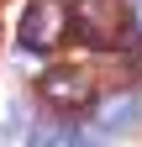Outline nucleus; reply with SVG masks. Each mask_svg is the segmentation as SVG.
I'll return each mask as SVG.
<instances>
[{"mask_svg":"<svg viewBox=\"0 0 142 147\" xmlns=\"http://www.w3.org/2000/svg\"><path fill=\"white\" fill-rule=\"evenodd\" d=\"M58 137H63V121H37V126L26 121V142L32 147H53Z\"/></svg>","mask_w":142,"mask_h":147,"instance_id":"nucleus-7","label":"nucleus"},{"mask_svg":"<svg viewBox=\"0 0 142 147\" xmlns=\"http://www.w3.org/2000/svg\"><path fill=\"white\" fill-rule=\"evenodd\" d=\"M37 95L53 105V110H84L95 100V79L84 68H47L37 79Z\"/></svg>","mask_w":142,"mask_h":147,"instance_id":"nucleus-3","label":"nucleus"},{"mask_svg":"<svg viewBox=\"0 0 142 147\" xmlns=\"http://www.w3.org/2000/svg\"><path fill=\"white\" fill-rule=\"evenodd\" d=\"M68 37V0H26L21 11V47L47 53Z\"/></svg>","mask_w":142,"mask_h":147,"instance_id":"nucleus-2","label":"nucleus"},{"mask_svg":"<svg viewBox=\"0 0 142 147\" xmlns=\"http://www.w3.org/2000/svg\"><path fill=\"white\" fill-rule=\"evenodd\" d=\"M21 131H26V110L16 105L11 95H0V142H5V137H21Z\"/></svg>","mask_w":142,"mask_h":147,"instance_id":"nucleus-5","label":"nucleus"},{"mask_svg":"<svg viewBox=\"0 0 142 147\" xmlns=\"http://www.w3.org/2000/svg\"><path fill=\"white\" fill-rule=\"evenodd\" d=\"M58 142H63V147H105V131H100L95 121H79V126H68Z\"/></svg>","mask_w":142,"mask_h":147,"instance_id":"nucleus-6","label":"nucleus"},{"mask_svg":"<svg viewBox=\"0 0 142 147\" xmlns=\"http://www.w3.org/2000/svg\"><path fill=\"white\" fill-rule=\"evenodd\" d=\"M132 32H142V5H137V16H132Z\"/></svg>","mask_w":142,"mask_h":147,"instance_id":"nucleus-8","label":"nucleus"},{"mask_svg":"<svg viewBox=\"0 0 142 147\" xmlns=\"http://www.w3.org/2000/svg\"><path fill=\"white\" fill-rule=\"evenodd\" d=\"M137 116H142V100L132 95V89H121V95H111V100H100V131L105 137H121V131H137Z\"/></svg>","mask_w":142,"mask_h":147,"instance_id":"nucleus-4","label":"nucleus"},{"mask_svg":"<svg viewBox=\"0 0 142 147\" xmlns=\"http://www.w3.org/2000/svg\"><path fill=\"white\" fill-rule=\"evenodd\" d=\"M68 37L90 47H121V42H137L132 32V16L121 0H68Z\"/></svg>","mask_w":142,"mask_h":147,"instance_id":"nucleus-1","label":"nucleus"}]
</instances>
